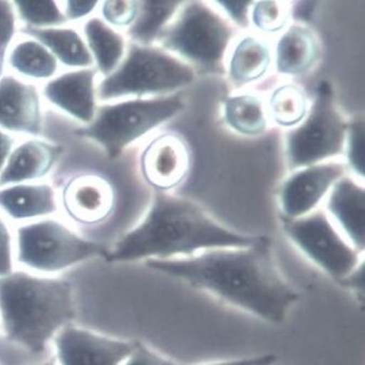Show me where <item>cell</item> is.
I'll return each instance as SVG.
<instances>
[{"instance_id": "cell-24", "label": "cell", "mask_w": 365, "mask_h": 365, "mask_svg": "<svg viewBox=\"0 0 365 365\" xmlns=\"http://www.w3.org/2000/svg\"><path fill=\"white\" fill-rule=\"evenodd\" d=\"M16 73L26 80L47 81L58 76L59 62L53 53L36 39L19 41L10 49L7 61Z\"/></svg>"}, {"instance_id": "cell-34", "label": "cell", "mask_w": 365, "mask_h": 365, "mask_svg": "<svg viewBox=\"0 0 365 365\" xmlns=\"http://www.w3.org/2000/svg\"><path fill=\"white\" fill-rule=\"evenodd\" d=\"M233 26L249 24L251 3H215Z\"/></svg>"}, {"instance_id": "cell-5", "label": "cell", "mask_w": 365, "mask_h": 365, "mask_svg": "<svg viewBox=\"0 0 365 365\" xmlns=\"http://www.w3.org/2000/svg\"><path fill=\"white\" fill-rule=\"evenodd\" d=\"M196 80V71L159 46L130 43L121 63L97 86V99L113 103L175 94Z\"/></svg>"}, {"instance_id": "cell-12", "label": "cell", "mask_w": 365, "mask_h": 365, "mask_svg": "<svg viewBox=\"0 0 365 365\" xmlns=\"http://www.w3.org/2000/svg\"><path fill=\"white\" fill-rule=\"evenodd\" d=\"M58 365H122L136 344L68 325L55 339Z\"/></svg>"}, {"instance_id": "cell-7", "label": "cell", "mask_w": 365, "mask_h": 365, "mask_svg": "<svg viewBox=\"0 0 365 365\" xmlns=\"http://www.w3.org/2000/svg\"><path fill=\"white\" fill-rule=\"evenodd\" d=\"M14 244L16 262L26 271L48 277L103 254L98 242L51 217L19 226Z\"/></svg>"}, {"instance_id": "cell-17", "label": "cell", "mask_w": 365, "mask_h": 365, "mask_svg": "<svg viewBox=\"0 0 365 365\" xmlns=\"http://www.w3.org/2000/svg\"><path fill=\"white\" fill-rule=\"evenodd\" d=\"M273 68V45L257 33L235 37L226 56L224 71L234 86L263 80Z\"/></svg>"}, {"instance_id": "cell-18", "label": "cell", "mask_w": 365, "mask_h": 365, "mask_svg": "<svg viewBox=\"0 0 365 365\" xmlns=\"http://www.w3.org/2000/svg\"><path fill=\"white\" fill-rule=\"evenodd\" d=\"M321 57V43L304 23H292L273 45V68L281 76L298 78L310 73Z\"/></svg>"}, {"instance_id": "cell-9", "label": "cell", "mask_w": 365, "mask_h": 365, "mask_svg": "<svg viewBox=\"0 0 365 365\" xmlns=\"http://www.w3.org/2000/svg\"><path fill=\"white\" fill-rule=\"evenodd\" d=\"M284 230L307 257L335 279H345L362 265V252L340 233L325 211L285 220Z\"/></svg>"}, {"instance_id": "cell-8", "label": "cell", "mask_w": 365, "mask_h": 365, "mask_svg": "<svg viewBox=\"0 0 365 365\" xmlns=\"http://www.w3.org/2000/svg\"><path fill=\"white\" fill-rule=\"evenodd\" d=\"M347 128L348 120L336 105L333 86L329 81H321L306 119L286 135L289 169L294 171L342 155Z\"/></svg>"}, {"instance_id": "cell-14", "label": "cell", "mask_w": 365, "mask_h": 365, "mask_svg": "<svg viewBox=\"0 0 365 365\" xmlns=\"http://www.w3.org/2000/svg\"><path fill=\"white\" fill-rule=\"evenodd\" d=\"M43 126L38 88L10 74L0 78V130L9 134L38 137Z\"/></svg>"}, {"instance_id": "cell-25", "label": "cell", "mask_w": 365, "mask_h": 365, "mask_svg": "<svg viewBox=\"0 0 365 365\" xmlns=\"http://www.w3.org/2000/svg\"><path fill=\"white\" fill-rule=\"evenodd\" d=\"M265 103L269 121L289 130L304 122L311 107L304 87L294 82L277 85Z\"/></svg>"}, {"instance_id": "cell-13", "label": "cell", "mask_w": 365, "mask_h": 365, "mask_svg": "<svg viewBox=\"0 0 365 365\" xmlns=\"http://www.w3.org/2000/svg\"><path fill=\"white\" fill-rule=\"evenodd\" d=\"M60 201L64 212L76 223L97 225L111 217L117 205V192L106 176L87 172L66 180Z\"/></svg>"}, {"instance_id": "cell-31", "label": "cell", "mask_w": 365, "mask_h": 365, "mask_svg": "<svg viewBox=\"0 0 365 365\" xmlns=\"http://www.w3.org/2000/svg\"><path fill=\"white\" fill-rule=\"evenodd\" d=\"M18 16L11 1L0 0V60L6 62L18 28Z\"/></svg>"}, {"instance_id": "cell-15", "label": "cell", "mask_w": 365, "mask_h": 365, "mask_svg": "<svg viewBox=\"0 0 365 365\" xmlns=\"http://www.w3.org/2000/svg\"><path fill=\"white\" fill-rule=\"evenodd\" d=\"M96 68H74L46 82L43 95L53 107L82 123L91 124L96 117Z\"/></svg>"}, {"instance_id": "cell-20", "label": "cell", "mask_w": 365, "mask_h": 365, "mask_svg": "<svg viewBox=\"0 0 365 365\" xmlns=\"http://www.w3.org/2000/svg\"><path fill=\"white\" fill-rule=\"evenodd\" d=\"M55 187L48 182H24L0 188V212L16 222L51 217L59 209Z\"/></svg>"}, {"instance_id": "cell-3", "label": "cell", "mask_w": 365, "mask_h": 365, "mask_svg": "<svg viewBox=\"0 0 365 365\" xmlns=\"http://www.w3.org/2000/svg\"><path fill=\"white\" fill-rule=\"evenodd\" d=\"M76 314L73 287L66 279L26 269L0 277V329L31 354L45 351Z\"/></svg>"}, {"instance_id": "cell-2", "label": "cell", "mask_w": 365, "mask_h": 365, "mask_svg": "<svg viewBox=\"0 0 365 365\" xmlns=\"http://www.w3.org/2000/svg\"><path fill=\"white\" fill-rule=\"evenodd\" d=\"M262 237L230 230L188 199L155 192L144 219L115 244L107 259L130 262L188 258L215 249L252 246Z\"/></svg>"}, {"instance_id": "cell-6", "label": "cell", "mask_w": 365, "mask_h": 365, "mask_svg": "<svg viewBox=\"0 0 365 365\" xmlns=\"http://www.w3.org/2000/svg\"><path fill=\"white\" fill-rule=\"evenodd\" d=\"M184 107V99L176 94L103 103L80 135L101 147L109 159H117L130 145L178 115Z\"/></svg>"}, {"instance_id": "cell-37", "label": "cell", "mask_w": 365, "mask_h": 365, "mask_svg": "<svg viewBox=\"0 0 365 365\" xmlns=\"http://www.w3.org/2000/svg\"><path fill=\"white\" fill-rule=\"evenodd\" d=\"M275 358L273 354L265 356H251V358L236 359V360L220 361V362L209 363L205 365H272Z\"/></svg>"}, {"instance_id": "cell-35", "label": "cell", "mask_w": 365, "mask_h": 365, "mask_svg": "<svg viewBox=\"0 0 365 365\" xmlns=\"http://www.w3.org/2000/svg\"><path fill=\"white\" fill-rule=\"evenodd\" d=\"M101 3H82V1H66L62 4V11L68 22H76L88 18L99 7Z\"/></svg>"}, {"instance_id": "cell-21", "label": "cell", "mask_w": 365, "mask_h": 365, "mask_svg": "<svg viewBox=\"0 0 365 365\" xmlns=\"http://www.w3.org/2000/svg\"><path fill=\"white\" fill-rule=\"evenodd\" d=\"M21 31L26 36L43 43L62 66L71 70L94 66L84 37L74 28L32 29L24 26Z\"/></svg>"}, {"instance_id": "cell-23", "label": "cell", "mask_w": 365, "mask_h": 365, "mask_svg": "<svg viewBox=\"0 0 365 365\" xmlns=\"http://www.w3.org/2000/svg\"><path fill=\"white\" fill-rule=\"evenodd\" d=\"M222 117L230 130L245 137L262 136L269 124L264 99L246 91L224 99Z\"/></svg>"}, {"instance_id": "cell-28", "label": "cell", "mask_w": 365, "mask_h": 365, "mask_svg": "<svg viewBox=\"0 0 365 365\" xmlns=\"http://www.w3.org/2000/svg\"><path fill=\"white\" fill-rule=\"evenodd\" d=\"M14 6L26 28H59L68 23L62 8L55 1H14Z\"/></svg>"}, {"instance_id": "cell-27", "label": "cell", "mask_w": 365, "mask_h": 365, "mask_svg": "<svg viewBox=\"0 0 365 365\" xmlns=\"http://www.w3.org/2000/svg\"><path fill=\"white\" fill-rule=\"evenodd\" d=\"M292 18L288 1H252L249 9V24L265 38L279 37L294 23Z\"/></svg>"}, {"instance_id": "cell-10", "label": "cell", "mask_w": 365, "mask_h": 365, "mask_svg": "<svg viewBox=\"0 0 365 365\" xmlns=\"http://www.w3.org/2000/svg\"><path fill=\"white\" fill-rule=\"evenodd\" d=\"M347 172L345 163L334 160L294 170L279 188V207L285 220L299 219L317 211Z\"/></svg>"}, {"instance_id": "cell-33", "label": "cell", "mask_w": 365, "mask_h": 365, "mask_svg": "<svg viewBox=\"0 0 365 365\" xmlns=\"http://www.w3.org/2000/svg\"><path fill=\"white\" fill-rule=\"evenodd\" d=\"M122 365H180L145 346L136 344L130 356Z\"/></svg>"}, {"instance_id": "cell-32", "label": "cell", "mask_w": 365, "mask_h": 365, "mask_svg": "<svg viewBox=\"0 0 365 365\" xmlns=\"http://www.w3.org/2000/svg\"><path fill=\"white\" fill-rule=\"evenodd\" d=\"M16 244L11 230L0 212V277L14 271Z\"/></svg>"}, {"instance_id": "cell-36", "label": "cell", "mask_w": 365, "mask_h": 365, "mask_svg": "<svg viewBox=\"0 0 365 365\" xmlns=\"http://www.w3.org/2000/svg\"><path fill=\"white\" fill-rule=\"evenodd\" d=\"M14 147H16L14 137L9 133L0 130V172L5 168Z\"/></svg>"}, {"instance_id": "cell-4", "label": "cell", "mask_w": 365, "mask_h": 365, "mask_svg": "<svg viewBox=\"0 0 365 365\" xmlns=\"http://www.w3.org/2000/svg\"><path fill=\"white\" fill-rule=\"evenodd\" d=\"M235 26L215 3H182L155 46L205 73L224 71Z\"/></svg>"}, {"instance_id": "cell-19", "label": "cell", "mask_w": 365, "mask_h": 365, "mask_svg": "<svg viewBox=\"0 0 365 365\" xmlns=\"http://www.w3.org/2000/svg\"><path fill=\"white\" fill-rule=\"evenodd\" d=\"M61 155V148L47 140L33 137L14 147L3 171L0 188L37 182L53 171Z\"/></svg>"}, {"instance_id": "cell-29", "label": "cell", "mask_w": 365, "mask_h": 365, "mask_svg": "<svg viewBox=\"0 0 365 365\" xmlns=\"http://www.w3.org/2000/svg\"><path fill=\"white\" fill-rule=\"evenodd\" d=\"M363 137H364V119L362 115H356L348 120L344 153L346 167L351 171L356 178L363 180Z\"/></svg>"}, {"instance_id": "cell-16", "label": "cell", "mask_w": 365, "mask_h": 365, "mask_svg": "<svg viewBox=\"0 0 365 365\" xmlns=\"http://www.w3.org/2000/svg\"><path fill=\"white\" fill-rule=\"evenodd\" d=\"M327 217L352 246L364 249V187L359 178H340L325 198Z\"/></svg>"}, {"instance_id": "cell-11", "label": "cell", "mask_w": 365, "mask_h": 365, "mask_svg": "<svg viewBox=\"0 0 365 365\" xmlns=\"http://www.w3.org/2000/svg\"><path fill=\"white\" fill-rule=\"evenodd\" d=\"M145 182L158 192H172L185 182L192 169V150L184 137L165 133L145 147L140 159Z\"/></svg>"}, {"instance_id": "cell-30", "label": "cell", "mask_w": 365, "mask_h": 365, "mask_svg": "<svg viewBox=\"0 0 365 365\" xmlns=\"http://www.w3.org/2000/svg\"><path fill=\"white\" fill-rule=\"evenodd\" d=\"M101 19L115 30L128 31L136 20L140 1L136 0H108L99 5Z\"/></svg>"}, {"instance_id": "cell-39", "label": "cell", "mask_w": 365, "mask_h": 365, "mask_svg": "<svg viewBox=\"0 0 365 365\" xmlns=\"http://www.w3.org/2000/svg\"><path fill=\"white\" fill-rule=\"evenodd\" d=\"M41 365H56L55 363L53 362H47L45 363V364H41Z\"/></svg>"}, {"instance_id": "cell-26", "label": "cell", "mask_w": 365, "mask_h": 365, "mask_svg": "<svg viewBox=\"0 0 365 365\" xmlns=\"http://www.w3.org/2000/svg\"><path fill=\"white\" fill-rule=\"evenodd\" d=\"M180 5L178 1H140L136 20L126 31L132 43L155 45Z\"/></svg>"}, {"instance_id": "cell-1", "label": "cell", "mask_w": 365, "mask_h": 365, "mask_svg": "<svg viewBox=\"0 0 365 365\" xmlns=\"http://www.w3.org/2000/svg\"><path fill=\"white\" fill-rule=\"evenodd\" d=\"M155 271L212 292L267 322L281 323L298 299L281 277L269 240L252 246L205 251L188 258L147 261Z\"/></svg>"}, {"instance_id": "cell-22", "label": "cell", "mask_w": 365, "mask_h": 365, "mask_svg": "<svg viewBox=\"0 0 365 365\" xmlns=\"http://www.w3.org/2000/svg\"><path fill=\"white\" fill-rule=\"evenodd\" d=\"M83 37L91 53L94 68L101 78L110 76L119 66L128 49L125 37L108 26L99 16L87 19Z\"/></svg>"}, {"instance_id": "cell-38", "label": "cell", "mask_w": 365, "mask_h": 365, "mask_svg": "<svg viewBox=\"0 0 365 365\" xmlns=\"http://www.w3.org/2000/svg\"><path fill=\"white\" fill-rule=\"evenodd\" d=\"M6 62L3 61V60H0V78H3L5 74H4V70H5Z\"/></svg>"}]
</instances>
